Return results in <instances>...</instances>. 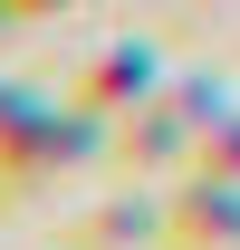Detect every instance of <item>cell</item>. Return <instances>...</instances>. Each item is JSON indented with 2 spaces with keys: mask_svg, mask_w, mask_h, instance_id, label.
<instances>
[{
  "mask_svg": "<svg viewBox=\"0 0 240 250\" xmlns=\"http://www.w3.org/2000/svg\"><path fill=\"white\" fill-rule=\"evenodd\" d=\"M144 67H154V58H144V48H116V58L96 67V96H106V106H116V96H125V87L144 96Z\"/></svg>",
  "mask_w": 240,
  "mask_h": 250,
  "instance_id": "cell-1",
  "label": "cell"
},
{
  "mask_svg": "<svg viewBox=\"0 0 240 250\" xmlns=\"http://www.w3.org/2000/svg\"><path fill=\"white\" fill-rule=\"evenodd\" d=\"M0 10H48V0H0Z\"/></svg>",
  "mask_w": 240,
  "mask_h": 250,
  "instance_id": "cell-2",
  "label": "cell"
}]
</instances>
